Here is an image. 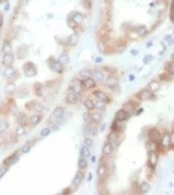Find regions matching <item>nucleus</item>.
I'll return each mask as SVG.
<instances>
[{
	"mask_svg": "<svg viewBox=\"0 0 174 195\" xmlns=\"http://www.w3.org/2000/svg\"><path fill=\"white\" fill-rule=\"evenodd\" d=\"M93 95L95 96V98H97V100H100V101L107 102V101H109L110 100L109 96H108L107 94L104 92H103V91H95L94 93H93Z\"/></svg>",
	"mask_w": 174,
	"mask_h": 195,
	"instance_id": "10",
	"label": "nucleus"
},
{
	"mask_svg": "<svg viewBox=\"0 0 174 195\" xmlns=\"http://www.w3.org/2000/svg\"><path fill=\"white\" fill-rule=\"evenodd\" d=\"M82 87L80 84H74V85H72L71 87H70V90H72L73 93H75V94H80L82 92Z\"/></svg>",
	"mask_w": 174,
	"mask_h": 195,
	"instance_id": "22",
	"label": "nucleus"
},
{
	"mask_svg": "<svg viewBox=\"0 0 174 195\" xmlns=\"http://www.w3.org/2000/svg\"><path fill=\"white\" fill-rule=\"evenodd\" d=\"M90 76H92V79L97 83H102L104 78L103 73L99 69H93L92 72H90Z\"/></svg>",
	"mask_w": 174,
	"mask_h": 195,
	"instance_id": "5",
	"label": "nucleus"
},
{
	"mask_svg": "<svg viewBox=\"0 0 174 195\" xmlns=\"http://www.w3.org/2000/svg\"><path fill=\"white\" fill-rule=\"evenodd\" d=\"M50 129L49 128H43L42 130H41L40 132V135L42 136V137H46V136H48L50 134Z\"/></svg>",
	"mask_w": 174,
	"mask_h": 195,
	"instance_id": "35",
	"label": "nucleus"
},
{
	"mask_svg": "<svg viewBox=\"0 0 174 195\" xmlns=\"http://www.w3.org/2000/svg\"><path fill=\"white\" fill-rule=\"evenodd\" d=\"M149 90L151 92H157L159 90L160 88V84H159V82H157V81H152L151 83H149Z\"/></svg>",
	"mask_w": 174,
	"mask_h": 195,
	"instance_id": "21",
	"label": "nucleus"
},
{
	"mask_svg": "<svg viewBox=\"0 0 174 195\" xmlns=\"http://www.w3.org/2000/svg\"><path fill=\"white\" fill-rule=\"evenodd\" d=\"M149 140L155 142V143L161 140V134H160V132L158 130H156V129H152V130L149 131Z\"/></svg>",
	"mask_w": 174,
	"mask_h": 195,
	"instance_id": "6",
	"label": "nucleus"
},
{
	"mask_svg": "<svg viewBox=\"0 0 174 195\" xmlns=\"http://www.w3.org/2000/svg\"><path fill=\"white\" fill-rule=\"evenodd\" d=\"M78 41H79V34H76V33L71 34L67 38V43L69 45H71V46H74V45H76L78 43Z\"/></svg>",
	"mask_w": 174,
	"mask_h": 195,
	"instance_id": "9",
	"label": "nucleus"
},
{
	"mask_svg": "<svg viewBox=\"0 0 174 195\" xmlns=\"http://www.w3.org/2000/svg\"><path fill=\"white\" fill-rule=\"evenodd\" d=\"M90 116H91V120L94 122V123H99L103 117L102 113H90Z\"/></svg>",
	"mask_w": 174,
	"mask_h": 195,
	"instance_id": "24",
	"label": "nucleus"
},
{
	"mask_svg": "<svg viewBox=\"0 0 174 195\" xmlns=\"http://www.w3.org/2000/svg\"><path fill=\"white\" fill-rule=\"evenodd\" d=\"M94 107L97 110L103 111L104 109H106V102L100 101V100H97V101L94 103Z\"/></svg>",
	"mask_w": 174,
	"mask_h": 195,
	"instance_id": "25",
	"label": "nucleus"
},
{
	"mask_svg": "<svg viewBox=\"0 0 174 195\" xmlns=\"http://www.w3.org/2000/svg\"><path fill=\"white\" fill-rule=\"evenodd\" d=\"M32 105V109L36 111V113H40V111L44 110V104L39 101H33Z\"/></svg>",
	"mask_w": 174,
	"mask_h": 195,
	"instance_id": "16",
	"label": "nucleus"
},
{
	"mask_svg": "<svg viewBox=\"0 0 174 195\" xmlns=\"http://www.w3.org/2000/svg\"><path fill=\"white\" fill-rule=\"evenodd\" d=\"M157 162H158V156L155 153V151H149V166H152L153 169L157 166Z\"/></svg>",
	"mask_w": 174,
	"mask_h": 195,
	"instance_id": "8",
	"label": "nucleus"
},
{
	"mask_svg": "<svg viewBox=\"0 0 174 195\" xmlns=\"http://www.w3.org/2000/svg\"><path fill=\"white\" fill-rule=\"evenodd\" d=\"M130 117V113H128L125 109H120L118 110L116 113V121L118 122H124V121H127L129 120Z\"/></svg>",
	"mask_w": 174,
	"mask_h": 195,
	"instance_id": "3",
	"label": "nucleus"
},
{
	"mask_svg": "<svg viewBox=\"0 0 174 195\" xmlns=\"http://www.w3.org/2000/svg\"><path fill=\"white\" fill-rule=\"evenodd\" d=\"M81 79H87L90 77V71L87 69H82L81 71L79 72V75H78Z\"/></svg>",
	"mask_w": 174,
	"mask_h": 195,
	"instance_id": "23",
	"label": "nucleus"
},
{
	"mask_svg": "<svg viewBox=\"0 0 174 195\" xmlns=\"http://www.w3.org/2000/svg\"><path fill=\"white\" fill-rule=\"evenodd\" d=\"M165 69L167 71V73L170 75H172L174 73V65H173V62L172 61H169V62H166L165 64Z\"/></svg>",
	"mask_w": 174,
	"mask_h": 195,
	"instance_id": "28",
	"label": "nucleus"
},
{
	"mask_svg": "<svg viewBox=\"0 0 174 195\" xmlns=\"http://www.w3.org/2000/svg\"><path fill=\"white\" fill-rule=\"evenodd\" d=\"M153 60V56L152 55H145V57L144 58V64H148L149 61Z\"/></svg>",
	"mask_w": 174,
	"mask_h": 195,
	"instance_id": "37",
	"label": "nucleus"
},
{
	"mask_svg": "<svg viewBox=\"0 0 174 195\" xmlns=\"http://www.w3.org/2000/svg\"><path fill=\"white\" fill-rule=\"evenodd\" d=\"M84 106H85V109L87 110L90 111V110H92L93 109H94V102H93L91 99H87L84 102Z\"/></svg>",
	"mask_w": 174,
	"mask_h": 195,
	"instance_id": "29",
	"label": "nucleus"
},
{
	"mask_svg": "<svg viewBox=\"0 0 174 195\" xmlns=\"http://www.w3.org/2000/svg\"><path fill=\"white\" fill-rule=\"evenodd\" d=\"M102 60H103V57H98V58H96V60H95L96 62H100Z\"/></svg>",
	"mask_w": 174,
	"mask_h": 195,
	"instance_id": "41",
	"label": "nucleus"
},
{
	"mask_svg": "<svg viewBox=\"0 0 174 195\" xmlns=\"http://www.w3.org/2000/svg\"><path fill=\"white\" fill-rule=\"evenodd\" d=\"M41 120H42V117H41V114H32V116L30 117V123L32 125L33 127L37 126V125L40 124Z\"/></svg>",
	"mask_w": 174,
	"mask_h": 195,
	"instance_id": "13",
	"label": "nucleus"
},
{
	"mask_svg": "<svg viewBox=\"0 0 174 195\" xmlns=\"http://www.w3.org/2000/svg\"><path fill=\"white\" fill-rule=\"evenodd\" d=\"M108 139H109V143L112 144L113 147H114V146H117V144H118V137H117L116 132H112V133L109 135Z\"/></svg>",
	"mask_w": 174,
	"mask_h": 195,
	"instance_id": "18",
	"label": "nucleus"
},
{
	"mask_svg": "<svg viewBox=\"0 0 174 195\" xmlns=\"http://www.w3.org/2000/svg\"><path fill=\"white\" fill-rule=\"evenodd\" d=\"M48 62H50V64H49V68L53 72H55V73H58V74H60V73L62 72V69H64V65H62L58 60H50Z\"/></svg>",
	"mask_w": 174,
	"mask_h": 195,
	"instance_id": "4",
	"label": "nucleus"
},
{
	"mask_svg": "<svg viewBox=\"0 0 174 195\" xmlns=\"http://www.w3.org/2000/svg\"><path fill=\"white\" fill-rule=\"evenodd\" d=\"M80 154H81V156H83V157H89L90 156V151H89V148L86 147V146H84V147L81 148V150H80Z\"/></svg>",
	"mask_w": 174,
	"mask_h": 195,
	"instance_id": "31",
	"label": "nucleus"
},
{
	"mask_svg": "<svg viewBox=\"0 0 174 195\" xmlns=\"http://www.w3.org/2000/svg\"><path fill=\"white\" fill-rule=\"evenodd\" d=\"M83 121L85 122L86 124H89L90 122H91V116H90V113H83Z\"/></svg>",
	"mask_w": 174,
	"mask_h": 195,
	"instance_id": "34",
	"label": "nucleus"
},
{
	"mask_svg": "<svg viewBox=\"0 0 174 195\" xmlns=\"http://www.w3.org/2000/svg\"><path fill=\"white\" fill-rule=\"evenodd\" d=\"M123 107H124L123 109H125L126 111H128V113H131V111L134 109V106L132 105V104H131L130 102H126V103H124Z\"/></svg>",
	"mask_w": 174,
	"mask_h": 195,
	"instance_id": "33",
	"label": "nucleus"
},
{
	"mask_svg": "<svg viewBox=\"0 0 174 195\" xmlns=\"http://www.w3.org/2000/svg\"><path fill=\"white\" fill-rule=\"evenodd\" d=\"M95 159H96V158H95V156H93V157H91V161H92L93 162H95Z\"/></svg>",
	"mask_w": 174,
	"mask_h": 195,
	"instance_id": "44",
	"label": "nucleus"
},
{
	"mask_svg": "<svg viewBox=\"0 0 174 195\" xmlns=\"http://www.w3.org/2000/svg\"><path fill=\"white\" fill-rule=\"evenodd\" d=\"M137 53H138V51H137V50H135V51H134V50H132V51H131V54H137Z\"/></svg>",
	"mask_w": 174,
	"mask_h": 195,
	"instance_id": "42",
	"label": "nucleus"
},
{
	"mask_svg": "<svg viewBox=\"0 0 174 195\" xmlns=\"http://www.w3.org/2000/svg\"><path fill=\"white\" fill-rule=\"evenodd\" d=\"M80 85H81L82 88H85V89H93L96 86V82L89 77V78H87V79H83L82 81H81V83H80Z\"/></svg>",
	"mask_w": 174,
	"mask_h": 195,
	"instance_id": "2",
	"label": "nucleus"
},
{
	"mask_svg": "<svg viewBox=\"0 0 174 195\" xmlns=\"http://www.w3.org/2000/svg\"><path fill=\"white\" fill-rule=\"evenodd\" d=\"M149 189H151V186H149V184L147 183V182H142L140 184V191L142 193H147L149 191Z\"/></svg>",
	"mask_w": 174,
	"mask_h": 195,
	"instance_id": "30",
	"label": "nucleus"
},
{
	"mask_svg": "<svg viewBox=\"0 0 174 195\" xmlns=\"http://www.w3.org/2000/svg\"><path fill=\"white\" fill-rule=\"evenodd\" d=\"M87 165H88V162H87L86 157H83V156H81V157L79 158V161H78L79 169H85L87 166Z\"/></svg>",
	"mask_w": 174,
	"mask_h": 195,
	"instance_id": "27",
	"label": "nucleus"
},
{
	"mask_svg": "<svg viewBox=\"0 0 174 195\" xmlns=\"http://www.w3.org/2000/svg\"><path fill=\"white\" fill-rule=\"evenodd\" d=\"M142 111H144V109H139L136 111V113H135V114H136V116H139V114H140V113H142Z\"/></svg>",
	"mask_w": 174,
	"mask_h": 195,
	"instance_id": "40",
	"label": "nucleus"
},
{
	"mask_svg": "<svg viewBox=\"0 0 174 195\" xmlns=\"http://www.w3.org/2000/svg\"><path fill=\"white\" fill-rule=\"evenodd\" d=\"M22 72L26 78H33L37 74V68L32 61H28L23 65Z\"/></svg>",
	"mask_w": 174,
	"mask_h": 195,
	"instance_id": "1",
	"label": "nucleus"
},
{
	"mask_svg": "<svg viewBox=\"0 0 174 195\" xmlns=\"http://www.w3.org/2000/svg\"><path fill=\"white\" fill-rule=\"evenodd\" d=\"M118 84V81L113 77H110V78H108L107 80V86L110 87V88H114L115 86Z\"/></svg>",
	"mask_w": 174,
	"mask_h": 195,
	"instance_id": "26",
	"label": "nucleus"
},
{
	"mask_svg": "<svg viewBox=\"0 0 174 195\" xmlns=\"http://www.w3.org/2000/svg\"><path fill=\"white\" fill-rule=\"evenodd\" d=\"M106 173H107L106 166H104V163H100L98 168H97V175H98L99 179H103L104 176H106Z\"/></svg>",
	"mask_w": 174,
	"mask_h": 195,
	"instance_id": "15",
	"label": "nucleus"
},
{
	"mask_svg": "<svg viewBox=\"0 0 174 195\" xmlns=\"http://www.w3.org/2000/svg\"><path fill=\"white\" fill-rule=\"evenodd\" d=\"M57 60L60 61L62 65H65V64H69V60H70L69 54L67 53V52H62V53L60 55V57H58V60Z\"/></svg>",
	"mask_w": 174,
	"mask_h": 195,
	"instance_id": "19",
	"label": "nucleus"
},
{
	"mask_svg": "<svg viewBox=\"0 0 174 195\" xmlns=\"http://www.w3.org/2000/svg\"><path fill=\"white\" fill-rule=\"evenodd\" d=\"M113 152V145L109 143V142H107V143H104L103 147V153L104 155H110L111 153Z\"/></svg>",
	"mask_w": 174,
	"mask_h": 195,
	"instance_id": "17",
	"label": "nucleus"
},
{
	"mask_svg": "<svg viewBox=\"0 0 174 195\" xmlns=\"http://www.w3.org/2000/svg\"><path fill=\"white\" fill-rule=\"evenodd\" d=\"M82 180H83V174H82V172L79 171V172L76 173L74 179H73V182H72L73 186H75V187L80 186V184L82 183Z\"/></svg>",
	"mask_w": 174,
	"mask_h": 195,
	"instance_id": "12",
	"label": "nucleus"
},
{
	"mask_svg": "<svg viewBox=\"0 0 174 195\" xmlns=\"http://www.w3.org/2000/svg\"><path fill=\"white\" fill-rule=\"evenodd\" d=\"M17 159H19V155L16 154V155L10 156V157H8V158H6L4 162L6 163V165H12V163H15Z\"/></svg>",
	"mask_w": 174,
	"mask_h": 195,
	"instance_id": "32",
	"label": "nucleus"
},
{
	"mask_svg": "<svg viewBox=\"0 0 174 195\" xmlns=\"http://www.w3.org/2000/svg\"><path fill=\"white\" fill-rule=\"evenodd\" d=\"M64 114H65V109H64V107H62V106L55 107L54 110L52 111V116L54 117H57V119H61Z\"/></svg>",
	"mask_w": 174,
	"mask_h": 195,
	"instance_id": "14",
	"label": "nucleus"
},
{
	"mask_svg": "<svg viewBox=\"0 0 174 195\" xmlns=\"http://www.w3.org/2000/svg\"><path fill=\"white\" fill-rule=\"evenodd\" d=\"M129 79H130V80H133V79H134V77H133V76H130V77H129Z\"/></svg>",
	"mask_w": 174,
	"mask_h": 195,
	"instance_id": "45",
	"label": "nucleus"
},
{
	"mask_svg": "<svg viewBox=\"0 0 174 195\" xmlns=\"http://www.w3.org/2000/svg\"><path fill=\"white\" fill-rule=\"evenodd\" d=\"M90 131H91V132H90V134L93 135V136H95V135L97 134V132H96V129H95V128H94V129H91Z\"/></svg>",
	"mask_w": 174,
	"mask_h": 195,
	"instance_id": "39",
	"label": "nucleus"
},
{
	"mask_svg": "<svg viewBox=\"0 0 174 195\" xmlns=\"http://www.w3.org/2000/svg\"><path fill=\"white\" fill-rule=\"evenodd\" d=\"M30 149H31L30 146H29V145H26V146H24V147L22 148V152L27 153V152H29V151H30Z\"/></svg>",
	"mask_w": 174,
	"mask_h": 195,
	"instance_id": "38",
	"label": "nucleus"
},
{
	"mask_svg": "<svg viewBox=\"0 0 174 195\" xmlns=\"http://www.w3.org/2000/svg\"><path fill=\"white\" fill-rule=\"evenodd\" d=\"M153 96V92L149 91V89H144V90H140L137 94H136V97L141 100H148V99H151V97Z\"/></svg>",
	"mask_w": 174,
	"mask_h": 195,
	"instance_id": "7",
	"label": "nucleus"
},
{
	"mask_svg": "<svg viewBox=\"0 0 174 195\" xmlns=\"http://www.w3.org/2000/svg\"><path fill=\"white\" fill-rule=\"evenodd\" d=\"M8 0H0V4H3L4 2H7Z\"/></svg>",
	"mask_w": 174,
	"mask_h": 195,
	"instance_id": "43",
	"label": "nucleus"
},
{
	"mask_svg": "<svg viewBox=\"0 0 174 195\" xmlns=\"http://www.w3.org/2000/svg\"><path fill=\"white\" fill-rule=\"evenodd\" d=\"M93 144V142H92V139L91 138H89V137H86L84 139V146H86V147H88L90 148L92 146Z\"/></svg>",
	"mask_w": 174,
	"mask_h": 195,
	"instance_id": "36",
	"label": "nucleus"
},
{
	"mask_svg": "<svg viewBox=\"0 0 174 195\" xmlns=\"http://www.w3.org/2000/svg\"><path fill=\"white\" fill-rule=\"evenodd\" d=\"M161 142L165 147H168V146L170 145V143L172 142V137L169 134H165L164 137L161 138Z\"/></svg>",
	"mask_w": 174,
	"mask_h": 195,
	"instance_id": "20",
	"label": "nucleus"
},
{
	"mask_svg": "<svg viewBox=\"0 0 174 195\" xmlns=\"http://www.w3.org/2000/svg\"><path fill=\"white\" fill-rule=\"evenodd\" d=\"M78 95L77 94H75V93H73V92H70L68 93V95L67 97H66V101H67L68 103L70 104H75V103H77L78 102Z\"/></svg>",
	"mask_w": 174,
	"mask_h": 195,
	"instance_id": "11",
	"label": "nucleus"
}]
</instances>
